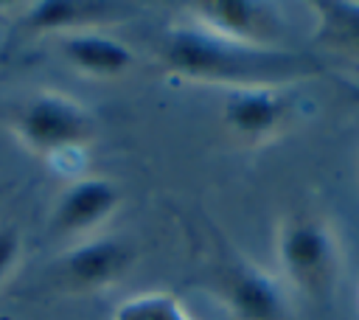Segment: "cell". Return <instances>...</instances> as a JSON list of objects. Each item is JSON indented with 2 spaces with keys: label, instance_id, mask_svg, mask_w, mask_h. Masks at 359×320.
<instances>
[{
  "label": "cell",
  "instance_id": "6",
  "mask_svg": "<svg viewBox=\"0 0 359 320\" xmlns=\"http://www.w3.org/2000/svg\"><path fill=\"white\" fill-rule=\"evenodd\" d=\"M294 115L289 87H236L224 90L222 126L241 143H264L280 135Z\"/></svg>",
  "mask_w": 359,
  "mask_h": 320
},
{
  "label": "cell",
  "instance_id": "7",
  "mask_svg": "<svg viewBox=\"0 0 359 320\" xmlns=\"http://www.w3.org/2000/svg\"><path fill=\"white\" fill-rule=\"evenodd\" d=\"M219 289L233 320H289V295L278 275L252 264L250 258H233L219 272Z\"/></svg>",
  "mask_w": 359,
  "mask_h": 320
},
{
  "label": "cell",
  "instance_id": "9",
  "mask_svg": "<svg viewBox=\"0 0 359 320\" xmlns=\"http://www.w3.org/2000/svg\"><path fill=\"white\" fill-rule=\"evenodd\" d=\"M129 11L126 3L115 0H36L25 6L17 25L25 36H67L126 20Z\"/></svg>",
  "mask_w": 359,
  "mask_h": 320
},
{
  "label": "cell",
  "instance_id": "2",
  "mask_svg": "<svg viewBox=\"0 0 359 320\" xmlns=\"http://www.w3.org/2000/svg\"><path fill=\"white\" fill-rule=\"evenodd\" d=\"M278 278L303 298L331 295L339 272V236L323 213L297 211L280 219L275 233Z\"/></svg>",
  "mask_w": 359,
  "mask_h": 320
},
{
  "label": "cell",
  "instance_id": "4",
  "mask_svg": "<svg viewBox=\"0 0 359 320\" xmlns=\"http://www.w3.org/2000/svg\"><path fill=\"white\" fill-rule=\"evenodd\" d=\"M135 267V247L123 236L95 233L70 244L59 261V281L76 292H101L115 286Z\"/></svg>",
  "mask_w": 359,
  "mask_h": 320
},
{
  "label": "cell",
  "instance_id": "12",
  "mask_svg": "<svg viewBox=\"0 0 359 320\" xmlns=\"http://www.w3.org/2000/svg\"><path fill=\"white\" fill-rule=\"evenodd\" d=\"M112 320H194L177 295L171 292H140L121 300Z\"/></svg>",
  "mask_w": 359,
  "mask_h": 320
},
{
  "label": "cell",
  "instance_id": "5",
  "mask_svg": "<svg viewBox=\"0 0 359 320\" xmlns=\"http://www.w3.org/2000/svg\"><path fill=\"white\" fill-rule=\"evenodd\" d=\"M194 25L205 28L230 42L252 45V48H272L280 51L283 45V22L280 14L269 3L258 0H199L191 6Z\"/></svg>",
  "mask_w": 359,
  "mask_h": 320
},
{
  "label": "cell",
  "instance_id": "3",
  "mask_svg": "<svg viewBox=\"0 0 359 320\" xmlns=\"http://www.w3.org/2000/svg\"><path fill=\"white\" fill-rule=\"evenodd\" d=\"M11 132L31 154L59 160L65 154H79L93 143L95 118L73 95L42 90L17 107Z\"/></svg>",
  "mask_w": 359,
  "mask_h": 320
},
{
  "label": "cell",
  "instance_id": "10",
  "mask_svg": "<svg viewBox=\"0 0 359 320\" xmlns=\"http://www.w3.org/2000/svg\"><path fill=\"white\" fill-rule=\"evenodd\" d=\"M59 51L73 70L90 79H118L135 65V51L98 28L59 36Z\"/></svg>",
  "mask_w": 359,
  "mask_h": 320
},
{
  "label": "cell",
  "instance_id": "13",
  "mask_svg": "<svg viewBox=\"0 0 359 320\" xmlns=\"http://www.w3.org/2000/svg\"><path fill=\"white\" fill-rule=\"evenodd\" d=\"M22 261V233L17 225H0V289Z\"/></svg>",
  "mask_w": 359,
  "mask_h": 320
},
{
  "label": "cell",
  "instance_id": "8",
  "mask_svg": "<svg viewBox=\"0 0 359 320\" xmlns=\"http://www.w3.org/2000/svg\"><path fill=\"white\" fill-rule=\"evenodd\" d=\"M121 188L107 177H76L62 188L50 208V230L56 236H95L121 208Z\"/></svg>",
  "mask_w": 359,
  "mask_h": 320
},
{
  "label": "cell",
  "instance_id": "1",
  "mask_svg": "<svg viewBox=\"0 0 359 320\" xmlns=\"http://www.w3.org/2000/svg\"><path fill=\"white\" fill-rule=\"evenodd\" d=\"M157 59L174 76L199 84H222L224 90L289 87L292 81L320 76L325 70L317 59L297 51H272L230 42L208 34L194 22H177L165 28L157 45Z\"/></svg>",
  "mask_w": 359,
  "mask_h": 320
},
{
  "label": "cell",
  "instance_id": "11",
  "mask_svg": "<svg viewBox=\"0 0 359 320\" xmlns=\"http://www.w3.org/2000/svg\"><path fill=\"white\" fill-rule=\"evenodd\" d=\"M314 42L337 56L359 59V0H314Z\"/></svg>",
  "mask_w": 359,
  "mask_h": 320
}]
</instances>
